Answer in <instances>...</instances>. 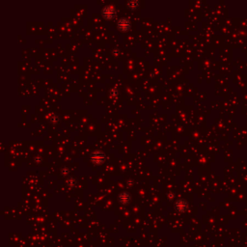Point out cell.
<instances>
[{
	"label": "cell",
	"mask_w": 247,
	"mask_h": 247,
	"mask_svg": "<svg viewBox=\"0 0 247 247\" xmlns=\"http://www.w3.org/2000/svg\"><path fill=\"white\" fill-rule=\"evenodd\" d=\"M91 159H92V161L94 163H96V164H101V163H103V161L105 160V155L100 151H96L93 152Z\"/></svg>",
	"instance_id": "obj_1"
},
{
	"label": "cell",
	"mask_w": 247,
	"mask_h": 247,
	"mask_svg": "<svg viewBox=\"0 0 247 247\" xmlns=\"http://www.w3.org/2000/svg\"><path fill=\"white\" fill-rule=\"evenodd\" d=\"M118 28L121 31H128L130 28V21L126 17H122L118 21Z\"/></svg>",
	"instance_id": "obj_2"
},
{
	"label": "cell",
	"mask_w": 247,
	"mask_h": 247,
	"mask_svg": "<svg viewBox=\"0 0 247 247\" xmlns=\"http://www.w3.org/2000/svg\"><path fill=\"white\" fill-rule=\"evenodd\" d=\"M115 9L113 8V7H111V6H106V7H104L103 10V17H105V19H108V20H110L112 19V17H114V14H115Z\"/></svg>",
	"instance_id": "obj_3"
},
{
	"label": "cell",
	"mask_w": 247,
	"mask_h": 247,
	"mask_svg": "<svg viewBox=\"0 0 247 247\" xmlns=\"http://www.w3.org/2000/svg\"><path fill=\"white\" fill-rule=\"evenodd\" d=\"M130 199V196L128 192H123L119 195V200L121 201V203H124V204H126V203H129Z\"/></svg>",
	"instance_id": "obj_4"
},
{
	"label": "cell",
	"mask_w": 247,
	"mask_h": 247,
	"mask_svg": "<svg viewBox=\"0 0 247 247\" xmlns=\"http://www.w3.org/2000/svg\"><path fill=\"white\" fill-rule=\"evenodd\" d=\"M138 5H139V2L136 1V0H131V1L128 2V7L129 9H136Z\"/></svg>",
	"instance_id": "obj_5"
},
{
	"label": "cell",
	"mask_w": 247,
	"mask_h": 247,
	"mask_svg": "<svg viewBox=\"0 0 247 247\" xmlns=\"http://www.w3.org/2000/svg\"><path fill=\"white\" fill-rule=\"evenodd\" d=\"M177 209H185L186 208V203H185L183 200H180L179 202H177Z\"/></svg>",
	"instance_id": "obj_6"
}]
</instances>
